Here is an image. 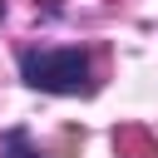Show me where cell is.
Instances as JSON below:
<instances>
[{
	"label": "cell",
	"mask_w": 158,
	"mask_h": 158,
	"mask_svg": "<svg viewBox=\"0 0 158 158\" xmlns=\"http://www.w3.org/2000/svg\"><path fill=\"white\" fill-rule=\"evenodd\" d=\"M20 74L44 94H79L89 84V59L84 49H30L20 59Z\"/></svg>",
	"instance_id": "1"
},
{
	"label": "cell",
	"mask_w": 158,
	"mask_h": 158,
	"mask_svg": "<svg viewBox=\"0 0 158 158\" xmlns=\"http://www.w3.org/2000/svg\"><path fill=\"white\" fill-rule=\"evenodd\" d=\"M114 148H118L123 158H153V153H158V143H153L143 128H118V133H114Z\"/></svg>",
	"instance_id": "2"
},
{
	"label": "cell",
	"mask_w": 158,
	"mask_h": 158,
	"mask_svg": "<svg viewBox=\"0 0 158 158\" xmlns=\"http://www.w3.org/2000/svg\"><path fill=\"white\" fill-rule=\"evenodd\" d=\"M5 158H40V153L30 148V138H25V128H10V133H5Z\"/></svg>",
	"instance_id": "3"
},
{
	"label": "cell",
	"mask_w": 158,
	"mask_h": 158,
	"mask_svg": "<svg viewBox=\"0 0 158 158\" xmlns=\"http://www.w3.org/2000/svg\"><path fill=\"white\" fill-rule=\"evenodd\" d=\"M0 15H5V0H0Z\"/></svg>",
	"instance_id": "4"
}]
</instances>
